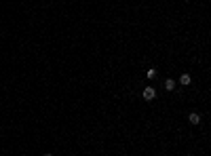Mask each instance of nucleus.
I'll return each instance as SVG.
<instances>
[{
  "mask_svg": "<svg viewBox=\"0 0 211 156\" xmlns=\"http://www.w3.org/2000/svg\"><path fill=\"white\" fill-rule=\"evenodd\" d=\"M141 95H144V99H146V101H152L154 97H156V91H154L152 86H146V89H144V93H141Z\"/></svg>",
  "mask_w": 211,
  "mask_h": 156,
  "instance_id": "obj_1",
  "label": "nucleus"
},
{
  "mask_svg": "<svg viewBox=\"0 0 211 156\" xmlns=\"http://www.w3.org/2000/svg\"><path fill=\"white\" fill-rule=\"evenodd\" d=\"M188 120H190L192 124H199V122H200V114H196V112H192V114L188 116Z\"/></svg>",
  "mask_w": 211,
  "mask_h": 156,
  "instance_id": "obj_2",
  "label": "nucleus"
},
{
  "mask_svg": "<svg viewBox=\"0 0 211 156\" xmlns=\"http://www.w3.org/2000/svg\"><path fill=\"white\" fill-rule=\"evenodd\" d=\"M165 89H167V91H173V89H175V80H171V78L165 80Z\"/></svg>",
  "mask_w": 211,
  "mask_h": 156,
  "instance_id": "obj_3",
  "label": "nucleus"
},
{
  "mask_svg": "<svg viewBox=\"0 0 211 156\" xmlns=\"http://www.w3.org/2000/svg\"><path fill=\"white\" fill-rule=\"evenodd\" d=\"M190 80H192L190 74H182V78H179V82H182V84H190Z\"/></svg>",
  "mask_w": 211,
  "mask_h": 156,
  "instance_id": "obj_4",
  "label": "nucleus"
},
{
  "mask_svg": "<svg viewBox=\"0 0 211 156\" xmlns=\"http://www.w3.org/2000/svg\"><path fill=\"white\" fill-rule=\"evenodd\" d=\"M154 74H156V70H154V68H150V70H148V78H152Z\"/></svg>",
  "mask_w": 211,
  "mask_h": 156,
  "instance_id": "obj_5",
  "label": "nucleus"
},
{
  "mask_svg": "<svg viewBox=\"0 0 211 156\" xmlns=\"http://www.w3.org/2000/svg\"><path fill=\"white\" fill-rule=\"evenodd\" d=\"M45 156H53V154H49V152H47V154H45Z\"/></svg>",
  "mask_w": 211,
  "mask_h": 156,
  "instance_id": "obj_6",
  "label": "nucleus"
}]
</instances>
